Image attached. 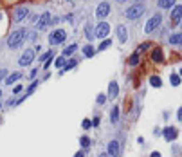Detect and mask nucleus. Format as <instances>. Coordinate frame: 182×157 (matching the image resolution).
I'll list each match as a JSON object with an SVG mask.
<instances>
[{
    "mask_svg": "<svg viewBox=\"0 0 182 157\" xmlns=\"http://www.w3.org/2000/svg\"><path fill=\"white\" fill-rule=\"evenodd\" d=\"M175 2H177V0H159L157 4H159V7H162V9H168V7H173Z\"/></svg>",
    "mask_w": 182,
    "mask_h": 157,
    "instance_id": "nucleus-16",
    "label": "nucleus"
},
{
    "mask_svg": "<svg viewBox=\"0 0 182 157\" xmlns=\"http://www.w3.org/2000/svg\"><path fill=\"white\" fill-rule=\"evenodd\" d=\"M119 121V107H114L112 110V123H117Z\"/></svg>",
    "mask_w": 182,
    "mask_h": 157,
    "instance_id": "nucleus-24",
    "label": "nucleus"
},
{
    "mask_svg": "<svg viewBox=\"0 0 182 157\" xmlns=\"http://www.w3.org/2000/svg\"><path fill=\"white\" fill-rule=\"evenodd\" d=\"M22 89H23V85H16V87L13 89V92H15V94H18V92H22Z\"/></svg>",
    "mask_w": 182,
    "mask_h": 157,
    "instance_id": "nucleus-34",
    "label": "nucleus"
},
{
    "mask_svg": "<svg viewBox=\"0 0 182 157\" xmlns=\"http://www.w3.org/2000/svg\"><path fill=\"white\" fill-rule=\"evenodd\" d=\"M117 2H121V4H123V2H126V0H117Z\"/></svg>",
    "mask_w": 182,
    "mask_h": 157,
    "instance_id": "nucleus-41",
    "label": "nucleus"
},
{
    "mask_svg": "<svg viewBox=\"0 0 182 157\" xmlns=\"http://www.w3.org/2000/svg\"><path fill=\"white\" fill-rule=\"evenodd\" d=\"M182 42V35L179 33V35H173V36H170V43H173V45H180Z\"/></svg>",
    "mask_w": 182,
    "mask_h": 157,
    "instance_id": "nucleus-20",
    "label": "nucleus"
},
{
    "mask_svg": "<svg viewBox=\"0 0 182 157\" xmlns=\"http://www.w3.org/2000/svg\"><path fill=\"white\" fill-rule=\"evenodd\" d=\"M150 45H152V43H150V42H144V43H142L141 47H139V49H137V53H142V51H146V49H150Z\"/></svg>",
    "mask_w": 182,
    "mask_h": 157,
    "instance_id": "nucleus-29",
    "label": "nucleus"
},
{
    "mask_svg": "<svg viewBox=\"0 0 182 157\" xmlns=\"http://www.w3.org/2000/svg\"><path fill=\"white\" fill-rule=\"evenodd\" d=\"M150 157H161V154H159V152H153V154H152Z\"/></svg>",
    "mask_w": 182,
    "mask_h": 157,
    "instance_id": "nucleus-39",
    "label": "nucleus"
},
{
    "mask_svg": "<svg viewBox=\"0 0 182 157\" xmlns=\"http://www.w3.org/2000/svg\"><path fill=\"white\" fill-rule=\"evenodd\" d=\"M67 38V33L63 31V29H54L51 35H49V42L52 43V45H58V43H63Z\"/></svg>",
    "mask_w": 182,
    "mask_h": 157,
    "instance_id": "nucleus-3",
    "label": "nucleus"
},
{
    "mask_svg": "<svg viewBox=\"0 0 182 157\" xmlns=\"http://www.w3.org/2000/svg\"><path fill=\"white\" fill-rule=\"evenodd\" d=\"M117 38H119L121 43H126V40H128V31H126L124 25H119V27H117Z\"/></svg>",
    "mask_w": 182,
    "mask_h": 157,
    "instance_id": "nucleus-12",
    "label": "nucleus"
},
{
    "mask_svg": "<svg viewBox=\"0 0 182 157\" xmlns=\"http://www.w3.org/2000/svg\"><path fill=\"white\" fill-rule=\"evenodd\" d=\"M36 87H38V83H36V81H34V83H33V85H31V87H29V94H31V92H33V90H34V89H36Z\"/></svg>",
    "mask_w": 182,
    "mask_h": 157,
    "instance_id": "nucleus-36",
    "label": "nucleus"
},
{
    "mask_svg": "<svg viewBox=\"0 0 182 157\" xmlns=\"http://www.w3.org/2000/svg\"><path fill=\"white\" fill-rule=\"evenodd\" d=\"M85 35H87V38H88V40H92V38H94V31H92L90 24H87V27H85Z\"/></svg>",
    "mask_w": 182,
    "mask_h": 157,
    "instance_id": "nucleus-26",
    "label": "nucleus"
},
{
    "mask_svg": "<svg viewBox=\"0 0 182 157\" xmlns=\"http://www.w3.org/2000/svg\"><path fill=\"white\" fill-rule=\"evenodd\" d=\"M51 22H52L51 13H43V15H40V18H38V22H36V29H38V31H43Z\"/></svg>",
    "mask_w": 182,
    "mask_h": 157,
    "instance_id": "nucleus-8",
    "label": "nucleus"
},
{
    "mask_svg": "<svg viewBox=\"0 0 182 157\" xmlns=\"http://www.w3.org/2000/svg\"><path fill=\"white\" fill-rule=\"evenodd\" d=\"M94 53H96V51H94V47H92V45H85V47H83V54H85L87 58H92V56H94Z\"/></svg>",
    "mask_w": 182,
    "mask_h": 157,
    "instance_id": "nucleus-18",
    "label": "nucleus"
},
{
    "mask_svg": "<svg viewBox=\"0 0 182 157\" xmlns=\"http://www.w3.org/2000/svg\"><path fill=\"white\" fill-rule=\"evenodd\" d=\"M74 65H76V60H70L69 63H65V65L61 67V74H63V72H67V71H70V69H72Z\"/></svg>",
    "mask_w": 182,
    "mask_h": 157,
    "instance_id": "nucleus-22",
    "label": "nucleus"
},
{
    "mask_svg": "<svg viewBox=\"0 0 182 157\" xmlns=\"http://www.w3.org/2000/svg\"><path fill=\"white\" fill-rule=\"evenodd\" d=\"M25 36H27V31H25V29H18V31L11 33L9 38H7L9 49H16V47H20L22 43H23V40H25Z\"/></svg>",
    "mask_w": 182,
    "mask_h": 157,
    "instance_id": "nucleus-1",
    "label": "nucleus"
},
{
    "mask_svg": "<svg viewBox=\"0 0 182 157\" xmlns=\"http://www.w3.org/2000/svg\"><path fill=\"white\" fill-rule=\"evenodd\" d=\"M0 94H2V90H0Z\"/></svg>",
    "mask_w": 182,
    "mask_h": 157,
    "instance_id": "nucleus-43",
    "label": "nucleus"
},
{
    "mask_svg": "<svg viewBox=\"0 0 182 157\" xmlns=\"http://www.w3.org/2000/svg\"><path fill=\"white\" fill-rule=\"evenodd\" d=\"M105 101H106V96H105V94H99V96H98V103H99V105H105Z\"/></svg>",
    "mask_w": 182,
    "mask_h": 157,
    "instance_id": "nucleus-32",
    "label": "nucleus"
},
{
    "mask_svg": "<svg viewBox=\"0 0 182 157\" xmlns=\"http://www.w3.org/2000/svg\"><path fill=\"white\" fill-rule=\"evenodd\" d=\"M49 58H52V51H49V53H45V54H43V56H41L40 58V61H47V60Z\"/></svg>",
    "mask_w": 182,
    "mask_h": 157,
    "instance_id": "nucleus-30",
    "label": "nucleus"
},
{
    "mask_svg": "<svg viewBox=\"0 0 182 157\" xmlns=\"http://www.w3.org/2000/svg\"><path fill=\"white\" fill-rule=\"evenodd\" d=\"M76 49H78V45H76V43H72V45H69V47H67V49L63 51V56H65V58H67V56H70V54H72V53H74Z\"/></svg>",
    "mask_w": 182,
    "mask_h": 157,
    "instance_id": "nucleus-21",
    "label": "nucleus"
},
{
    "mask_svg": "<svg viewBox=\"0 0 182 157\" xmlns=\"http://www.w3.org/2000/svg\"><path fill=\"white\" fill-rule=\"evenodd\" d=\"M108 33H110V25H108L106 22H101V24L96 25V33H94V36H98V38H106Z\"/></svg>",
    "mask_w": 182,
    "mask_h": 157,
    "instance_id": "nucleus-6",
    "label": "nucleus"
},
{
    "mask_svg": "<svg viewBox=\"0 0 182 157\" xmlns=\"http://www.w3.org/2000/svg\"><path fill=\"white\" fill-rule=\"evenodd\" d=\"M92 125H94V126H98V125H99V118H94V121H92Z\"/></svg>",
    "mask_w": 182,
    "mask_h": 157,
    "instance_id": "nucleus-37",
    "label": "nucleus"
},
{
    "mask_svg": "<svg viewBox=\"0 0 182 157\" xmlns=\"http://www.w3.org/2000/svg\"><path fill=\"white\" fill-rule=\"evenodd\" d=\"M5 72H7V71H0V79L5 78Z\"/></svg>",
    "mask_w": 182,
    "mask_h": 157,
    "instance_id": "nucleus-38",
    "label": "nucleus"
},
{
    "mask_svg": "<svg viewBox=\"0 0 182 157\" xmlns=\"http://www.w3.org/2000/svg\"><path fill=\"white\" fill-rule=\"evenodd\" d=\"M20 78H22V72H13V74H9V76L5 78V83L11 85V83H15L16 79H20Z\"/></svg>",
    "mask_w": 182,
    "mask_h": 157,
    "instance_id": "nucleus-17",
    "label": "nucleus"
},
{
    "mask_svg": "<svg viewBox=\"0 0 182 157\" xmlns=\"http://www.w3.org/2000/svg\"><path fill=\"white\" fill-rule=\"evenodd\" d=\"M180 16H182V5H175V9H173V13H171V20H173L175 25L180 22Z\"/></svg>",
    "mask_w": 182,
    "mask_h": 157,
    "instance_id": "nucleus-13",
    "label": "nucleus"
},
{
    "mask_svg": "<svg viewBox=\"0 0 182 157\" xmlns=\"http://www.w3.org/2000/svg\"><path fill=\"white\" fill-rule=\"evenodd\" d=\"M54 63H56V67H63V65H65V56H61V58H58L56 61H54Z\"/></svg>",
    "mask_w": 182,
    "mask_h": 157,
    "instance_id": "nucleus-31",
    "label": "nucleus"
},
{
    "mask_svg": "<svg viewBox=\"0 0 182 157\" xmlns=\"http://www.w3.org/2000/svg\"><path fill=\"white\" fill-rule=\"evenodd\" d=\"M108 155L119 157V143H117V141H110V143H108Z\"/></svg>",
    "mask_w": 182,
    "mask_h": 157,
    "instance_id": "nucleus-11",
    "label": "nucleus"
},
{
    "mask_svg": "<svg viewBox=\"0 0 182 157\" xmlns=\"http://www.w3.org/2000/svg\"><path fill=\"white\" fill-rule=\"evenodd\" d=\"M33 60H34V51H33V49H27V51L22 54V58L18 60V63H20L22 67H27V65L33 63Z\"/></svg>",
    "mask_w": 182,
    "mask_h": 157,
    "instance_id": "nucleus-7",
    "label": "nucleus"
},
{
    "mask_svg": "<svg viewBox=\"0 0 182 157\" xmlns=\"http://www.w3.org/2000/svg\"><path fill=\"white\" fill-rule=\"evenodd\" d=\"M161 22H162V16H161V15H153L152 18L146 22V25H144V31H146L148 35H150V33H153V31H155V29L161 25Z\"/></svg>",
    "mask_w": 182,
    "mask_h": 157,
    "instance_id": "nucleus-4",
    "label": "nucleus"
},
{
    "mask_svg": "<svg viewBox=\"0 0 182 157\" xmlns=\"http://www.w3.org/2000/svg\"><path fill=\"white\" fill-rule=\"evenodd\" d=\"M152 60H153L155 63H161L162 60H164V54H162V49H159V47H155V49L152 51Z\"/></svg>",
    "mask_w": 182,
    "mask_h": 157,
    "instance_id": "nucleus-14",
    "label": "nucleus"
},
{
    "mask_svg": "<svg viewBox=\"0 0 182 157\" xmlns=\"http://www.w3.org/2000/svg\"><path fill=\"white\" fill-rule=\"evenodd\" d=\"M150 85L155 87V89H159V87L162 85V79L159 78V76H152V78H150Z\"/></svg>",
    "mask_w": 182,
    "mask_h": 157,
    "instance_id": "nucleus-19",
    "label": "nucleus"
},
{
    "mask_svg": "<svg viewBox=\"0 0 182 157\" xmlns=\"http://www.w3.org/2000/svg\"><path fill=\"white\" fill-rule=\"evenodd\" d=\"M36 74H38V69H33V71H31V74H29V76H31V78H36Z\"/></svg>",
    "mask_w": 182,
    "mask_h": 157,
    "instance_id": "nucleus-35",
    "label": "nucleus"
},
{
    "mask_svg": "<svg viewBox=\"0 0 182 157\" xmlns=\"http://www.w3.org/2000/svg\"><path fill=\"white\" fill-rule=\"evenodd\" d=\"M112 45V40H108V38H103V42L99 43V51H105V49H108Z\"/></svg>",
    "mask_w": 182,
    "mask_h": 157,
    "instance_id": "nucleus-23",
    "label": "nucleus"
},
{
    "mask_svg": "<svg viewBox=\"0 0 182 157\" xmlns=\"http://www.w3.org/2000/svg\"><path fill=\"white\" fill-rule=\"evenodd\" d=\"M142 13H144V7L139 5V4H135V5H132V7H128V9L124 11V16L128 20H137L142 16Z\"/></svg>",
    "mask_w": 182,
    "mask_h": 157,
    "instance_id": "nucleus-2",
    "label": "nucleus"
},
{
    "mask_svg": "<svg viewBox=\"0 0 182 157\" xmlns=\"http://www.w3.org/2000/svg\"><path fill=\"white\" fill-rule=\"evenodd\" d=\"M128 63H130L132 67H135V65L139 63V53H135V54H132V56H130V61H128Z\"/></svg>",
    "mask_w": 182,
    "mask_h": 157,
    "instance_id": "nucleus-25",
    "label": "nucleus"
},
{
    "mask_svg": "<svg viewBox=\"0 0 182 157\" xmlns=\"http://www.w3.org/2000/svg\"><path fill=\"white\" fill-rule=\"evenodd\" d=\"M80 144H81V146H85V148H87V146H90V139L87 137V136H83V137L80 139Z\"/></svg>",
    "mask_w": 182,
    "mask_h": 157,
    "instance_id": "nucleus-28",
    "label": "nucleus"
},
{
    "mask_svg": "<svg viewBox=\"0 0 182 157\" xmlns=\"http://www.w3.org/2000/svg\"><path fill=\"white\" fill-rule=\"evenodd\" d=\"M117 92H119V87H117V83L116 81H110V85H108V98L114 99L117 96Z\"/></svg>",
    "mask_w": 182,
    "mask_h": 157,
    "instance_id": "nucleus-15",
    "label": "nucleus"
},
{
    "mask_svg": "<svg viewBox=\"0 0 182 157\" xmlns=\"http://www.w3.org/2000/svg\"><path fill=\"white\" fill-rule=\"evenodd\" d=\"M27 15H29V9H27V7H23V5H20V7H16V9H15V13H13V20H15V22H22V20L27 18Z\"/></svg>",
    "mask_w": 182,
    "mask_h": 157,
    "instance_id": "nucleus-9",
    "label": "nucleus"
},
{
    "mask_svg": "<svg viewBox=\"0 0 182 157\" xmlns=\"http://www.w3.org/2000/svg\"><path fill=\"white\" fill-rule=\"evenodd\" d=\"M90 126H92V121H88V119H85V121H83V128H85V130H88Z\"/></svg>",
    "mask_w": 182,
    "mask_h": 157,
    "instance_id": "nucleus-33",
    "label": "nucleus"
},
{
    "mask_svg": "<svg viewBox=\"0 0 182 157\" xmlns=\"http://www.w3.org/2000/svg\"><path fill=\"white\" fill-rule=\"evenodd\" d=\"M162 136L166 141H175L177 136H179V130L175 128V126H168V128H164V132H162Z\"/></svg>",
    "mask_w": 182,
    "mask_h": 157,
    "instance_id": "nucleus-10",
    "label": "nucleus"
},
{
    "mask_svg": "<svg viewBox=\"0 0 182 157\" xmlns=\"http://www.w3.org/2000/svg\"><path fill=\"white\" fill-rule=\"evenodd\" d=\"M101 157H106V155H105V154H103V155H101Z\"/></svg>",
    "mask_w": 182,
    "mask_h": 157,
    "instance_id": "nucleus-42",
    "label": "nucleus"
},
{
    "mask_svg": "<svg viewBox=\"0 0 182 157\" xmlns=\"http://www.w3.org/2000/svg\"><path fill=\"white\" fill-rule=\"evenodd\" d=\"M74 157H85V154H83V152H78V154H76Z\"/></svg>",
    "mask_w": 182,
    "mask_h": 157,
    "instance_id": "nucleus-40",
    "label": "nucleus"
},
{
    "mask_svg": "<svg viewBox=\"0 0 182 157\" xmlns=\"http://www.w3.org/2000/svg\"><path fill=\"white\" fill-rule=\"evenodd\" d=\"M110 11H112L110 4H108V2H101V4L96 7V16L103 20V18H106V16L110 15Z\"/></svg>",
    "mask_w": 182,
    "mask_h": 157,
    "instance_id": "nucleus-5",
    "label": "nucleus"
},
{
    "mask_svg": "<svg viewBox=\"0 0 182 157\" xmlns=\"http://www.w3.org/2000/svg\"><path fill=\"white\" fill-rule=\"evenodd\" d=\"M171 85H173V87H179V85H180V76H179V74H171Z\"/></svg>",
    "mask_w": 182,
    "mask_h": 157,
    "instance_id": "nucleus-27",
    "label": "nucleus"
}]
</instances>
